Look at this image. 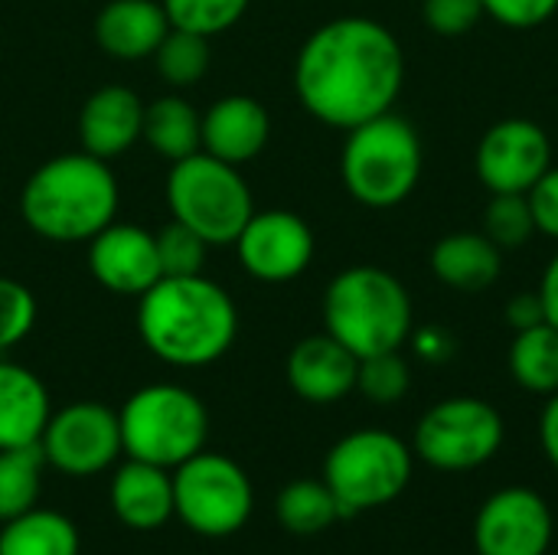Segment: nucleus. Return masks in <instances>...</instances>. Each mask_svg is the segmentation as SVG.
I'll list each match as a JSON object with an SVG mask.
<instances>
[{"label":"nucleus","mask_w":558,"mask_h":555,"mask_svg":"<svg viewBox=\"0 0 558 555\" xmlns=\"http://www.w3.org/2000/svg\"><path fill=\"white\" fill-rule=\"evenodd\" d=\"M154 62L170 88H190L209 72V36L170 26L154 52Z\"/></svg>","instance_id":"obj_28"},{"label":"nucleus","mask_w":558,"mask_h":555,"mask_svg":"<svg viewBox=\"0 0 558 555\" xmlns=\"http://www.w3.org/2000/svg\"><path fill=\"white\" fill-rule=\"evenodd\" d=\"M539 442H543V451L549 458V464L558 471V393L549 396L546 409H543V419H539Z\"/></svg>","instance_id":"obj_38"},{"label":"nucleus","mask_w":558,"mask_h":555,"mask_svg":"<svg viewBox=\"0 0 558 555\" xmlns=\"http://www.w3.org/2000/svg\"><path fill=\"white\" fill-rule=\"evenodd\" d=\"M118 422L124 455L167 471L199 455L209 435V412L203 399L173 383L137 389L118 409Z\"/></svg>","instance_id":"obj_6"},{"label":"nucleus","mask_w":558,"mask_h":555,"mask_svg":"<svg viewBox=\"0 0 558 555\" xmlns=\"http://www.w3.org/2000/svg\"><path fill=\"white\" fill-rule=\"evenodd\" d=\"M255 507L248 474L226 455L199 451L173 468V517L193 533L222 540L239 533Z\"/></svg>","instance_id":"obj_9"},{"label":"nucleus","mask_w":558,"mask_h":555,"mask_svg":"<svg viewBox=\"0 0 558 555\" xmlns=\"http://www.w3.org/2000/svg\"><path fill=\"white\" fill-rule=\"evenodd\" d=\"M405 85V52L389 26L340 16L317 26L294 62V92L307 114L350 131L392 111Z\"/></svg>","instance_id":"obj_1"},{"label":"nucleus","mask_w":558,"mask_h":555,"mask_svg":"<svg viewBox=\"0 0 558 555\" xmlns=\"http://www.w3.org/2000/svg\"><path fill=\"white\" fill-rule=\"evenodd\" d=\"M539 301H543L546 324H553L558 330V252L553 255V262L546 265V275H543V285H539Z\"/></svg>","instance_id":"obj_39"},{"label":"nucleus","mask_w":558,"mask_h":555,"mask_svg":"<svg viewBox=\"0 0 558 555\" xmlns=\"http://www.w3.org/2000/svg\"><path fill=\"white\" fill-rule=\"evenodd\" d=\"M271 137L268 108L252 95H226L203 114V150L226 164L255 160Z\"/></svg>","instance_id":"obj_18"},{"label":"nucleus","mask_w":558,"mask_h":555,"mask_svg":"<svg viewBox=\"0 0 558 555\" xmlns=\"http://www.w3.org/2000/svg\"><path fill=\"white\" fill-rule=\"evenodd\" d=\"M412 448L383 429L343 435L324 461V484L333 491L343 520L392 504L412 481Z\"/></svg>","instance_id":"obj_8"},{"label":"nucleus","mask_w":558,"mask_h":555,"mask_svg":"<svg viewBox=\"0 0 558 555\" xmlns=\"http://www.w3.org/2000/svg\"><path fill=\"white\" fill-rule=\"evenodd\" d=\"M52 415L43 379L0 357V451L39 445V435Z\"/></svg>","instance_id":"obj_21"},{"label":"nucleus","mask_w":558,"mask_h":555,"mask_svg":"<svg viewBox=\"0 0 558 555\" xmlns=\"http://www.w3.org/2000/svg\"><path fill=\"white\" fill-rule=\"evenodd\" d=\"M137 334L157 360L196 370L232 350L239 311L229 291L206 275L160 278L137 298Z\"/></svg>","instance_id":"obj_2"},{"label":"nucleus","mask_w":558,"mask_h":555,"mask_svg":"<svg viewBox=\"0 0 558 555\" xmlns=\"http://www.w3.org/2000/svg\"><path fill=\"white\" fill-rule=\"evenodd\" d=\"M141 141L170 164L203 150V114L183 95H163L144 105Z\"/></svg>","instance_id":"obj_23"},{"label":"nucleus","mask_w":558,"mask_h":555,"mask_svg":"<svg viewBox=\"0 0 558 555\" xmlns=\"http://www.w3.org/2000/svg\"><path fill=\"white\" fill-rule=\"evenodd\" d=\"M477 177L490 193H530L553 167L549 134L530 118L497 121L477 144Z\"/></svg>","instance_id":"obj_13"},{"label":"nucleus","mask_w":558,"mask_h":555,"mask_svg":"<svg viewBox=\"0 0 558 555\" xmlns=\"http://www.w3.org/2000/svg\"><path fill=\"white\" fill-rule=\"evenodd\" d=\"M412 386V373L409 363L402 360L399 350L392 353H376L360 360V373H356V389L379 406H392L399 402Z\"/></svg>","instance_id":"obj_31"},{"label":"nucleus","mask_w":558,"mask_h":555,"mask_svg":"<svg viewBox=\"0 0 558 555\" xmlns=\"http://www.w3.org/2000/svg\"><path fill=\"white\" fill-rule=\"evenodd\" d=\"M536 232L558 239V167H549L526 193Z\"/></svg>","instance_id":"obj_36"},{"label":"nucleus","mask_w":558,"mask_h":555,"mask_svg":"<svg viewBox=\"0 0 558 555\" xmlns=\"http://www.w3.org/2000/svg\"><path fill=\"white\" fill-rule=\"evenodd\" d=\"M141 128H144V101L124 85H105L92 92L78 111L82 150L101 160L131 150L141 141Z\"/></svg>","instance_id":"obj_17"},{"label":"nucleus","mask_w":558,"mask_h":555,"mask_svg":"<svg viewBox=\"0 0 558 555\" xmlns=\"http://www.w3.org/2000/svg\"><path fill=\"white\" fill-rule=\"evenodd\" d=\"M170 20L160 0H111L95 16V43L121 62H137L157 52Z\"/></svg>","instance_id":"obj_20"},{"label":"nucleus","mask_w":558,"mask_h":555,"mask_svg":"<svg viewBox=\"0 0 558 555\" xmlns=\"http://www.w3.org/2000/svg\"><path fill=\"white\" fill-rule=\"evenodd\" d=\"M536 222L526 193H490L487 213H484V236L504 252L520 249L533 239Z\"/></svg>","instance_id":"obj_30"},{"label":"nucleus","mask_w":558,"mask_h":555,"mask_svg":"<svg viewBox=\"0 0 558 555\" xmlns=\"http://www.w3.org/2000/svg\"><path fill=\"white\" fill-rule=\"evenodd\" d=\"M510 373L526 393H558V330L553 324L543 321L530 330H517V340L510 343Z\"/></svg>","instance_id":"obj_25"},{"label":"nucleus","mask_w":558,"mask_h":555,"mask_svg":"<svg viewBox=\"0 0 558 555\" xmlns=\"http://www.w3.org/2000/svg\"><path fill=\"white\" fill-rule=\"evenodd\" d=\"M484 13L510 29H533L556 16L558 0H481Z\"/></svg>","instance_id":"obj_35"},{"label":"nucleus","mask_w":558,"mask_h":555,"mask_svg":"<svg viewBox=\"0 0 558 555\" xmlns=\"http://www.w3.org/2000/svg\"><path fill=\"white\" fill-rule=\"evenodd\" d=\"M33 324H36L33 291L16 278L0 275V357L10 353L16 343H23Z\"/></svg>","instance_id":"obj_33"},{"label":"nucleus","mask_w":558,"mask_h":555,"mask_svg":"<svg viewBox=\"0 0 558 555\" xmlns=\"http://www.w3.org/2000/svg\"><path fill=\"white\" fill-rule=\"evenodd\" d=\"M173 29H190L199 36H219L232 29L252 0H160Z\"/></svg>","instance_id":"obj_29"},{"label":"nucleus","mask_w":558,"mask_h":555,"mask_svg":"<svg viewBox=\"0 0 558 555\" xmlns=\"http://www.w3.org/2000/svg\"><path fill=\"white\" fill-rule=\"evenodd\" d=\"M118 213V180L108 160L85 150L59 154L39 164L20 193L23 222L59 245L88 242Z\"/></svg>","instance_id":"obj_3"},{"label":"nucleus","mask_w":558,"mask_h":555,"mask_svg":"<svg viewBox=\"0 0 558 555\" xmlns=\"http://www.w3.org/2000/svg\"><path fill=\"white\" fill-rule=\"evenodd\" d=\"M39 451L46 464L69 478L101 474L124 455L118 412L101 402H72L49 415Z\"/></svg>","instance_id":"obj_11"},{"label":"nucleus","mask_w":558,"mask_h":555,"mask_svg":"<svg viewBox=\"0 0 558 555\" xmlns=\"http://www.w3.org/2000/svg\"><path fill=\"white\" fill-rule=\"evenodd\" d=\"M504 255L484 232H451L432 249V272L441 285L477 294L500 278Z\"/></svg>","instance_id":"obj_22"},{"label":"nucleus","mask_w":558,"mask_h":555,"mask_svg":"<svg viewBox=\"0 0 558 555\" xmlns=\"http://www.w3.org/2000/svg\"><path fill=\"white\" fill-rule=\"evenodd\" d=\"M235 252L252 278L284 285L301 278L314 262V232L298 213L255 209L235 239Z\"/></svg>","instance_id":"obj_12"},{"label":"nucleus","mask_w":558,"mask_h":555,"mask_svg":"<svg viewBox=\"0 0 558 555\" xmlns=\"http://www.w3.org/2000/svg\"><path fill=\"white\" fill-rule=\"evenodd\" d=\"M288 383L291 389L314 406H330L347 399L356 389L360 357H353L337 337L314 334L294 343L288 353Z\"/></svg>","instance_id":"obj_16"},{"label":"nucleus","mask_w":558,"mask_h":555,"mask_svg":"<svg viewBox=\"0 0 558 555\" xmlns=\"http://www.w3.org/2000/svg\"><path fill=\"white\" fill-rule=\"evenodd\" d=\"M154 239H157V258H160L163 278L203 275V262H206L209 245H206L193 229H186L183 222L173 219V222L163 226Z\"/></svg>","instance_id":"obj_32"},{"label":"nucleus","mask_w":558,"mask_h":555,"mask_svg":"<svg viewBox=\"0 0 558 555\" xmlns=\"http://www.w3.org/2000/svg\"><path fill=\"white\" fill-rule=\"evenodd\" d=\"M553 543V510L530 487H504L474 517L477 555H546Z\"/></svg>","instance_id":"obj_14"},{"label":"nucleus","mask_w":558,"mask_h":555,"mask_svg":"<svg viewBox=\"0 0 558 555\" xmlns=\"http://www.w3.org/2000/svg\"><path fill=\"white\" fill-rule=\"evenodd\" d=\"M412 298L386 268L353 265L327 285L324 330L360 360L402 350L412 337Z\"/></svg>","instance_id":"obj_4"},{"label":"nucleus","mask_w":558,"mask_h":555,"mask_svg":"<svg viewBox=\"0 0 558 555\" xmlns=\"http://www.w3.org/2000/svg\"><path fill=\"white\" fill-rule=\"evenodd\" d=\"M543 321H546V314H543L539 291H520L507 301V324L513 330H530Z\"/></svg>","instance_id":"obj_37"},{"label":"nucleus","mask_w":558,"mask_h":555,"mask_svg":"<svg viewBox=\"0 0 558 555\" xmlns=\"http://www.w3.org/2000/svg\"><path fill=\"white\" fill-rule=\"evenodd\" d=\"M504 445L500 412L474 396H454L432 406L415 425V455L448 474L484 468Z\"/></svg>","instance_id":"obj_10"},{"label":"nucleus","mask_w":558,"mask_h":555,"mask_svg":"<svg viewBox=\"0 0 558 555\" xmlns=\"http://www.w3.org/2000/svg\"><path fill=\"white\" fill-rule=\"evenodd\" d=\"M167 206L177 222L193 229L209 249L235 245L255 213L252 190L235 164L196 150L170 167Z\"/></svg>","instance_id":"obj_7"},{"label":"nucleus","mask_w":558,"mask_h":555,"mask_svg":"<svg viewBox=\"0 0 558 555\" xmlns=\"http://www.w3.org/2000/svg\"><path fill=\"white\" fill-rule=\"evenodd\" d=\"M111 510L128 530H160L173 517V474L167 468L128 458L111 478Z\"/></svg>","instance_id":"obj_19"},{"label":"nucleus","mask_w":558,"mask_h":555,"mask_svg":"<svg viewBox=\"0 0 558 555\" xmlns=\"http://www.w3.org/2000/svg\"><path fill=\"white\" fill-rule=\"evenodd\" d=\"M46 458L39 445L0 451V523L36 507Z\"/></svg>","instance_id":"obj_27"},{"label":"nucleus","mask_w":558,"mask_h":555,"mask_svg":"<svg viewBox=\"0 0 558 555\" xmlns=\"http://www.w3.org/2000/svg\"><path fill=\"white\" fill-rule=\"evenodd\" d=\"M88 272L105 291L141 298L163 278L154 232L128 222L105 226L95 239H88Z\"/></svg>","instance_id":"obj_15"},{"label":"nucleus","mask_w":558,"mask_h":555,"mask_svg":"<svg viewBox=\"0 0 558 555\" xmlns=\"http://www.w3.org/2000/svg\"><path fill=\"white\" fill-rule=\"evenodd\" d=\"M78 530L59 510H26L3 523L0 555H78Z\"/></svg>","instance_id":"obj_24"},{"label":"nucleus","mask_w":558,"mask_h":555,"mask_svg":"<svg viewBox=\"0 0 558 555\" xmlns=\"http://www.w3.org/2000/svg\"><path fill=\"white\" fill-rule=\"evenodd\" d=\"M422 16H425V26L438 36H464L481 23L484 3L481 0H422Z\"/></svg>","instance_id":"obj_34"},{"label":"nucleus","mask_w":558,"mask_h":555,"mask_svg":"<svg viewBox=\"0 0 558 555\" xmlns=\"http://www.w3.org/2000/svg\"><path fill=\"white\" fill-rule=\"evenodd\" d=\"M347 193L373 209L405 203L422 177V137L412 121L386 111L347 131L340 154Z\"/></svg>","instance_id":"obj_5"},{"label":"nucleus","mask_w":558,"mask_h":555,"mask_svg":"<svg viewBox=\"0 0 558 555\" xmlns=\"http://www.w3.org/2000/svg\"><path fill=\"white\" fill-rule=\"evenodd\" d=\"M278 523L294 536H314L343 520L333 491L324 481H291L275 504Z\"/></svg>","instance_id":"obj_26"}]
</instances>
